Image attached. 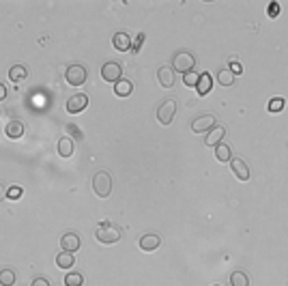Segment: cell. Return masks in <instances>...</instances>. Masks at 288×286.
<instances>
[{
  "label": "cell",
  "instance_id": "6da1fadb",
  "mask_svg": "<svg viewBox=\"0 0 288 286\" xmlns=\"http://www.w3.org/2000/svg\"><path fill=\"white\" fill-rule=\"evenodd\" d=\"M121 235L123 230L118 228L116 224H112V222H101V224L97 226V230H95V237H97V241L103 243V245H114L121 241Z\"/></svg>",
  "mask_w": 288,
  "mask_h": 286
},
{
  "label": "cell",
  "instance_id": "7a4b0ae2",
  "mask_svg": "<svg viewBox=\"0 0 288 286\" xmlns=\"http://www.w3.org/2000/svg\"><path fill=\"white\" fill-rule=\"evenodd\" d=\"M112 187H114V183H112L110 172H106V170H99V172L93 177V192L97 194L99 198H110V194H112Z\"/></svg>",
  "mask_w": 288,
  "mask_h": 286
},
{
  "label": "cell",
  "instance_id": "3957f363",
  "mask_svg": "<svg viewBox=\"0 0 288 286\" xmlns=\"http://www.w3.org/2000/svg\"><path fill=\"white\" fill-rule=\"evenodd\" d=\"M196 67V58H194V54L191 52H179V54H174V58H172V69H174V74H187V71H194Z\"/></svg>",
  "mask_w": 288,
  "mask_h": 286
},
{
  "label": "cell",
  "instance_id": "277c9868",
  "mask_svg": "<svg viewBox=\"0 0 288 286\" xmlns=\"http://www.w3.org/2000/svg\"><path fill=\"white\" fill-rule=\"evenodd\" d=\"M174 114H177V101H174V99H166V101L159 103V108H157L159 125H170Z\"/></svg>",
  "mask_w": 288,
  "mask_h": 286
},
{
  "label": "cell",
  "instance_id": "5b68a950",
  "mask_svg": "<svg viewBox=\"0 0 288 286\" xmlns=\"http://www.w3.org/2000/svg\"><path fill=\"white\" fill-rule=\"evenodd\" d=\"M86 78H89V74H86V69L82 65H69L65 71V80L69 86H82L86 82Z\"/></svg>",
  "mask_w": 288,
  "mask_h": 286
},
{
  "label": "cell",
  "instance_id": "8992f818",
  "mask_svg": "<svg viewBox=\"0 0 288 286\" xmlns=\"http://www.w3.org/2000/svg\"><path fill=\"white\" fill-rule=\"evenodd\" d=\"M215 125H218V118H215L213 114H202L191 123V131L194 133H209Z\"/></svg>",
  "mask_w": 288,
  "mask_h": 286
},
{
  "label": "cell",
  "instance_id": "52a82bcc",
  "mask_svg": "<svg viewBox=\"0 0 288 286\" xmlns=\"http://www.w3.org/2000/svg\"><path fill=\"white\" fill-rule=\"evenodd\" d=\"M101 78L106 80L108 84H116L118 80L123 78V69L118 62H106V65L101 67Z\"/></svg>",
  "mask_w": 288,
  "mask_h": 286
},
{
  "label": "cell",
  "instance_id": "ba28073f",
  "mask_svg": "<svg viewBox=\"0 0 288 286\" xmlns=\"http://www.w3.org/2000/svg\"><path fill=\"white\" fill-rule=\"evenodd\" d=\"M157 82H159V86H164V89H172L174 82H177V74H174V69L168 67V65H162L157 69Z\"/></svg>",
  "mask_w": 288,
  "mask_h": 286
},
{
  "label": "cell",
  "instance_id": "9c48e42d",
  "mask_svg": "<svg viewBox=\"0 0 288 286\" xmlns=\"http://www.w3.org/2000/svg\"><path fill=\"white\" fill-rule=\"evenodd\" d=\"M86 106H89V97L86 95H74V97H69L67 101V112L69 114H80V112H84Z\"/></svg>",
  "mask_w": 288,
  "mask_h": 286
},
{
  "label": "cell",
  "instance_id": "30bf717a",
  "mask_svg": "<svg viewBox=\"0 0 288 286\" xmlns=\"http://www.w3.org/2000/svg\"><path fill=\"white\" fill-rule=\"evenodd\" d=\"M230 168H233L235 177L239 181H250L252 172H250V166H247L243 160H239V157H233V162H230Z\"/></svg>",
  "mask_w": 288,
  "mask_h": 286
},
{
  "label": "cell",
  "instance_id": "8fae6325",
  "mask_svg": "<svg viewBox=\"0 0 288 286\" xmlns=\"http://www.w3.org/2000/svg\"><path fill=\"white\" fill-rule=\"evenodd\" d=\"M80 235L76 233H67V235H62V239H60V248L62 252H69V254H76L80 250Z\"/></svg>",
  "mask_w": 288,
  "mask_h": 286
},
{
  "label": "cell",
  "instance_id": "7c38bea8",
  "mask_svg": "<svg viewBox=\"0 0 288 286\" xmlns=\"http://www.w3.org/2000/svg\"><path fill=\"white\" fill-rule=\"evenodd\" d=\"M138 245H140L142 252H155L159 245H162V237L159 235H142Z\"/></svg>",
  "mask_w": 288,
  "mask_h": 286
},
{
  "label": "cell",
  "instance_id": "4fadbf2b",
  "mask_svg": "<svg viewBox=\"0 0 288 286\" xmlns=\"http://www.w3.org/2000/svg\"><path fill=\"white\" fill-rule=\"evenodd\" d=\"M226 136V127H222V125H215L213 129L206 133V138H204V145L206 147H218L220 142H222V138Z\"/></svg>",
  "mask_w": 288,
  "mask_h": 286
},
{
  "label": "cell",
  "instance_id": "5bb4252c",
  "mask_svg": "<svg viewBox=\"0 0 288 286\" xmlns=\"http://www.w3.org/2000/svg\"><path fill=\"white\" fill-rule=\"evenodd\" d=\"M112 45H114L118 52H131V37L121 30V33H116L112 37Z\"/></svg>",
  "mask_w": 288,
  "mask_h": 286
},
{
  "label": "cell",
  "instance_id": "9a60e30c",
  "mask_svg": "<svg viewBox=\"0 0 288 286\" xmlns=\"http://www.w3.org/2000/svg\"><path fill=\"white\" fill-rule=\"evenodd\" d=\"M213 89V78L211 74H200L198 78V84H196V93L200 95V97H204V95H209Z\"/></svg>",
  "mask_w": 288,
  "mask_h": 286
},
{
  "label": "cell",
  "instance_id": "2e32d148",
  "mask_svg": "<svg viewBox=\"0 0 288 286\" xmlns=\"http://www.w3.org/2000/svg\"><path fill=\"white\" fill-rule=\"evenodd\" d=\"M74 149H76V145H74V140H71L69 136H65V138H60L58 140V145H56V151H58V155L60 157H71L74 155Z\"/></svg>",
  "mask_w": 288,
  "mask_h": 286
},
{
  "label": "cell",
  "instance_id": "e0dca14e",
  "mask_svg": "<svg viewBox=\"0 0 288 286\" xmlns=\"http://www.w3.org/2000/svg\"><path fill=\"white\" fill-rule=\"evenodd\" d=\"M5 133H7V138H11V140H18L24 136V123L22 121H9L5 127Z\"/></svg>",
  "mask_w": 288,
  "mask_h": 286
},
{
  "label": "cell",
  "instance_id": "ac0fdd59",
  "mask_svg": "<svg viewBox=\"0 0 288 286\" xmlns=\"http://www.w3.org/2000/svg\"><path fill=\"white\" fill-rule=\"evenodd\" d=\"M28 78V69L24 67V65H13L11 69H9V80L13 82V84H20V82H24Z\"/></svg>",
  "mask_w": 288,
  "mask_h": 286
},
{
  "label": "cell",
  "instance_id": "d6986e66",
  "mask_svg": "<svg viewBox=\"0 0 288 286\" xmlns=\"http://www.w3.org/2000/svg\"><path fill=\"white\" fill-rule=\"evenodd\" d=\"M131 91H133L131 80H125V78H121V80L114 84V95H116V97H129Z\"/></svg>",
  "mask_w": 288,
  "mask_h": 286
},
{
  "label": "cell",
  "instance_id": "ffe728a7",
  "mask_svg": "<svg viewBox=\"0 0 288 286\" xmlns=\"http://www.w3.org/2000/svg\"><path fill=\"white\" fill-rule=\"evenodd\" d=\"M76 265V256L69 252H60L58 256H56V267L58 269H71Z\"/></svg>",
  "mask_w": 288,
  "mask_h": 286
},
{
  "label": "cell",
  "instance_id": "44dd1931",
  "mask_svg": "<svg viewBox=\"0 0 288 286\" xmlns=\"http://www.w3.org/2000/svg\"><path fill=\"white\" fill-rule=\"evenodd\" d=\"M215 157H218L220 162H233V149H230L226 142H220V145L215 147Z\"/></svg>",
  "mask_w": 288,
  "mask_h": 286
},
{
  "label": "cell",
  "instance_id": "7402d4cb",
  "mask_svg": "<svg viewBox=\"0 0 288 286\" xmlns=\"http://www.w3.org/2000/svg\"><path fill=\"white\" fill-rule=\"evenodd\" d=\"M215 80L220 82V86H226V89H228V86L235 84V76L230 74L228 69H220L218 74H215Z\"/></svg>",
  "mask_w": 288,
  "mask_h": 286
},
{
  "label": "cell",
  "instance_id": "603a6c76",
  "mask_svg": "<svg viewBox=\"0 0 288 286\" xmlns=\"http://www.w3.org/2000/svg\"><path fill=\"white\" fill-rule=\"evenodd\" d=\"M15 271L9 267H5V269H0V286H13L15 284Z\"/></svg>",
  "mask_w": 288,
  "mask_h": 286
},
{
  "label": "cell",
  "instance_id": "cb8c5ba5",
  "mask_svg": "<svg viewBox=\"0 0 288 286\" xmlns=\"http://www.w3.org/2000/svg\"><path fill=\"white\" fill-rule=\"evenodd\" d=\"M230 286H250V275H247L245 271L230 273Z\"/></svg>",
  "mask_w": 288,
  "mask_h": 286
},
{
  "label": "cell",
  "instance_id": "d4e9b609",
  "mask_svg": "<svg viewBox=\"0 0 288 286\" xmlns=\"http://www.w3.org/2000/svg\"><path fill=\"white\" fill-rule=\"evenodd\" d=\"M84 284V275L80 271H69L65 275V286H82Z\"/></svg>",
  "mask_w": 288,
  "mask_h": 286
},
{
  "label": "cell",
  "instance_id": "484cf974",
  "mask_svg": "<svg viewBox=\"0 0 288 286\" xmlns=\"http://www.w3.org/2000/svg\"><path fill=\"white\" fill-rule=\"evenodd\" d=\"M198 78H200V74H196V69L194 71H187V74H183V84L189 86V89H196Z\"/></svg>",
  "mask_w": 288,
  "mask_h": 286
},
{
  "label": "cell",
  "instance_id": "4316f807",
  "mask_svg": "<svg viewBox=\"0 0 288 286\" xmlns=\"http://www.w3.org/2000/svg\"><path fill=\"white\" fill-rule=\"evenodd\" d=\"M286 108V99L284 97H273L269 101V112H282V110Z\"/></svg>",
  "mask_w": 288,
  "mask_h": 286
},
{
  "label": "cell",
  "instance_id": "83f0119b",
  "mask_svg": "<svg viewBox=\"0 0 288 286\" xmlns=\"http://www.w3.org/2000/svg\"><path fill=\"white\" fill-rule=\"evenodd\" d=\"M67 133H69V138H71V140H74V138H76V140H82V138H84L82 129H80V127H78L76 123H69V125H67Z\"/></svg>",
  "mask_w": 288,
  "mask_h": 286
},
{
  "label": "cell",
  "instance_id": "f1b7e54d",
  "mask_svg": "<svg viewBox=\"0 0 288 286\" xmlns=\"http://www.w3.org/2000/svg\"><path fill=\"white\" fill-rule=\"evenodd\" d=\"M22 194H24V189H22L20 185H11V187H7V198H9V200H20Z\"/></svg>",
  "mask_w": 288,
  "mask_h": 286
},
{
  "label": "cell",
  "instance_id": "f546056e",
  "mask_svg": "<svg viewBox=\"0 0 288 286\" xmlns=\"http://www.w3.org/2000/svg\"><path fill=\"white\" fill-rule=\"evenodd\" d=\"M228 71L233 76H241L243 74V67H241V62H237V60H230V67H228Z\"/></svg>",
  "mask_w": 288,
  "mask_h": 286
},
{
  "label": "cell",
  "instance_id": "4dcf8cb0",
  "mask_svg": "<svg viewBox=\"0 0 288 286\" xmlns=\"http://www.w3.org/2000/svg\"><path fill=\"white\" fill-rule=\"evenodd\" d=\"M142 43H144V35H138V37H135V41L131 43V54H138Z\"/></svg>",
  "mask_w": 288,
  "mask_h": 286
},
{
  "label": "cell",
  "instance_id": "1f68e13d",
  "mask_svg": "<svg viewBox=\"0 0 288 286\" xmlns=\"http://www.w3.org/2000/svg\"><path fill=\"white\" fill-rule=\"evenodd\" d=\"M30 286H50V282H47V277L39 275V277H35V280L30 282Z\"/></svg>",
  "mask_w": 288,
  "mask_h": 286
},
{
  "label": "cell",
  "instance_id": "d6a6232c",
  "mask_svg": "<svg viewBox=\"0 0 288 286\" xmlns=\"http://www.w3.org/2000/svg\"><path fill=\"white\" fill-rule=\"evenodd\" d=\"M277 13H279V5L273 3V5L269 7V18H277Z\"/></svg>",
  "mask_w": 288,
  "mask_h": 286
},
{
  "label": "cell",
  "instance_id": "836d02e7",
  "mask_svg": "<svg viewBox=\"0 0 288 286\" xmlns=\"http://www.w3.org/2000/svg\"><path fill=\"white\" fill-rule=\"evenodd\" d=\"M7 99V84L0 82V101H5Z\"/></svg>",
  "mask_w": 288,
  "mask_h": 286
},
{
  "label": "cell",
  "instance_id": "e575fe53",
  "mask_svg": "<svg viewBox=\"0 0 288 286\" xmlns=\"http://www.w3.org/2000/svg\"><path fill=\"white\" fill-rule=\"evenodd\" d=\"M5 198H7V187L0 185V200H5Z\"/></svg>",
  "mask_w": 288,
  "mask_h": 286
},
{
  "label": "cell",
  "instance_id": "d590c367",
  "mask_svg": "<svg viewBox=\"0 0 288 286\" xmlns=\"http://www.w3.org/2000/svg\"><path fill=\"white\" fill-rule=\"evenodd\" d=\"M213 286H218V284H213Z\"/></svg>",
  "mask_w": 288,
  "mask_h": 286
}]
</instances>
